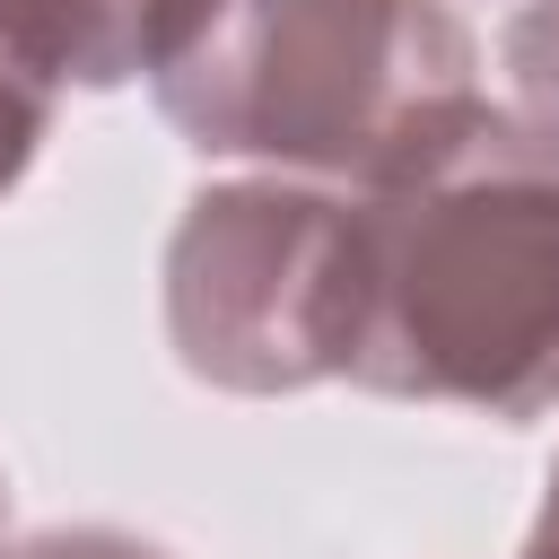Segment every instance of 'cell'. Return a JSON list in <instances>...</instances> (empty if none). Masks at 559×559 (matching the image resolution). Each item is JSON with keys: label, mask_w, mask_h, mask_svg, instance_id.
Segmentation results:
<instances>
[{"label": "cell", "mask_w": 559, "mask_h": 559, "mask_svg": "<svg viewBox=\"0 0 559 559\" xmlns=\"http://www.w3.org/2000/svg\"><path fill=\"white\" fill-rule=\"evenodd\" d=\"M17 559H157V550L114 542V533H61V542H35V550H17Z\"/></svg>", "instance_id": "7"}, {"label": "cell", "mask_w": 559, "mask_h": 559, "mask_svg": "<svg viewBox=\"0 0 559 559\" xmlns=\"http://www.w3.org/2000/svg\"><path fill=\"white\" fill-rule=\"evenodd\" d=\"M210 0H0V52L26 61L35 79H131L166 70Z\"/></svg>", "instance_id": "4"}, {"label": "cell", "mask_w": 559, "mask_h": 559, "mask_svg": "<svg viewBox=\"0 0 559 559\" xmlns=\"http://www.w3.org/2000/svg\"><path fill=\"white\" fill-rule=\"evenodd\" d=\"M332 376L524 419L559 393V148L463 105L332 218Z\"/></svg>", "instance_id": "1"}, {"label": "cell", "mask_w": 559, "mask_h": 559, "mask_svg": "<svg viewBox=\"0 0 559 559\" xmlns=\"http://www.w3.org/2000/svg\"><path fill=\"white\" fill-rule=\"evenodd\" d=\"M524 559H559V472H550V498H542V524H533V550Z\"/></svg>", "instance_id": "8"}, {"label": "cell", "mask_w": 559, "mask_h": 559, "mask_svg": "<svg viewBox=\"0 0 559 559\" xmlns=\"http://www.w3.org/2000/svg\"><path fill=\"white\" fill-rule=\"evenodd\" d=\"M507 70H515V122L559 148V0H533L507 26Z\"/></svg>", "instance_id": "5"}, {"label": "cell", "mask_w": 559, "mask_h": 559, "mask_svg": "<svg viewBox=\"0 0 559 559\" xmlns=\"http://www.w3.org/2000/svg\"><path fill=\"white\" fill-rule=\"evenodd\" d=\"M201 148L297 157L349 183L419 157L472 96V35L437 0H210L157 70Z\"/></svg>", "instance_id": "2"}, {"label": "cell", "mask_w": 559, "mask_h": 559, "mask_svg": "<svg viewBox=\"0 0 559 559\" xmlns=\"http://www.w3.org/2000/svg\"><path fill=\"white\" fill-rule=\"evenodd\" d=\"M35 140H44V79L0 52V192H9V175L35 157Z\"/></svg>", "instance_id": "6"}, {"label": "cell", "mask_w": 559, "mask_h": 559, "mask_svg": "<svg viewBox=\"0 0 559 559\" xmlns=\"http://www.w3.org/2000/svg\"><path fill=\"white\" fill-rule=\"evenodd\" d=\"M332 218L341 201L280 183L201 201L166 262L175 349L253 393L332 376Z\"/></svg>", "instance_id": "3"}]
</instances>
